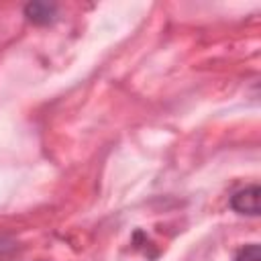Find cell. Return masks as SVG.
<instances>
[{
    "label": "cell",
    "instance_id": "1",
    "mask_svg": "<svg viewBox=\"0 0 261 261\" xmlns=\"http://www.w3.org/2000/svg\"><path fill=\"white\" fill-rule=\"evenodd\" d=\"M259 186H249L245 190H239L232 198H230V206L234 212L239 214H247V216H259Z\"/></svg>",
    "mask_w": 261,
    "mask_h": 261
},
{
    "label": "cell",
    "instance_id": "2",
    "mask_svg": "<svg viewBox=\"0 0 261 261\" xmlns=\"http://www.w3.org/2000/svg\"><path fill=\"white\" fill-rule=\"evenodd\" d=\"M57 14V6L49 2H31L24 6V16L35 24H49Z\"/></svg>",
    "mask_w": 261,
    "mask_h": 261
},
{
    "label": "cell",
    "instance_id": "3",
    "mask_svg": "<svg viewBox=\"0 0 261 261\" xmlns=\"http://www.w3.org/2000/svg\"><path fill=\"white\" fill-rule=\"evenodd\" d=\"M234 261H261V249H259V245L257 243H251V245L243 247L239 251V255H237Z\"/></svg>",
    "mask_w": 261,
    "mask_h": 261
}]
</instances>
